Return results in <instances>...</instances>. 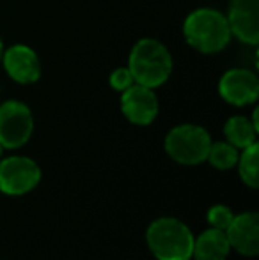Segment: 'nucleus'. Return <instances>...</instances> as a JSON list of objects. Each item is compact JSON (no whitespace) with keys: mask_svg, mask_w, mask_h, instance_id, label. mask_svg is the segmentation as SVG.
<instances>
[{"mask_svg":"<svg viewBox=\"0 0 259 260\" xmlns=\"http://www.w3.org/2000/svg\"><path fill=\"white\" fill-rule=\"evenodd\" d=\"M2 55H4V45H2V39H0V60H2Z\"/></svg>","mask_w":259,"mask_h":260,"instance_id":"nucleus-18","label":"nucleus"},{"mask_svg":"<svg viewBox=\"0 0 259 260\" xmlns=\"http://www.w3.org/2000/svg\"><path fill=\"white\" fill-rule=\"evenodd\" d=\"M133 76H131L130 69L128 68H118L112 71L110 75V87L114 90H119V92H123V90H126L128 87L133 85Z\"/></svg>","mask_w":259,"mask_h":260,"instance_id":"nucleus-17","label":"nucleus"},{"mask_svg":"<svg viewBox=\"0 0 259 260\" xmlns=\"http://www.w3.org/2000/svg\"><path fill=\"white\" fill-rule=\"evenodd\" d=\"M225 138L231 145L236 149H245L249 145L256 144V135L257 129L254 127L252 120H249L243 115H236L225 122L224 126Z\"/></svg>","mask_w":259,"mask_h":260,"instance_id":"nucleus-13","label":"nucleus"},{"mask_svg":"<svg viewBox=\"0 0 259 260\" xmlns=\"http://www.w3.org/2000/svg\"><path fill=\"white\" fill-rule=\"evenodd\" d=\"M218 92L222 100L227 101L229 105L245 106L257 100L259 96V80L249 69H229L224 73L218 83Z\"/></svg>","mask_w":259,"mask_h":260,"instance_id":"nucleus-7","label":"nucleus"},{"mask_svg":"<svg viewBox=\"0 0 259 260\" xmlns=\"http://www.w3.org/2000/svg\"><path fill=\"white\" fill-rule=\"evenodd\" d=\"M235 214L231 212V209L227 206H213L208 211V223L211 225V229L225 230L229 226V223L233 221Z\"/></svg>","mask_w":259,"mask_h":260,"instance_id":"nucleus-16","label":"nucleus"},{"mask_svg":"<svg viewBox=\"0 0 259 260\" xmlns=\"http://www.w3.org/2000/svg\"><path fill=\"white\" fill-rule=\"evenodd\" d=\"M2 149H4V147H2V145H0V157H2Z\"/></svg>","mask_w":259,"mask_h":260,"instance_id":"nucleus-19","label":"nucleus"},{"mask_svg":"<svg viewBox=\"0 0 259 260\" xmlns=\"http://www.w3.org/2000/svg\"><path fill=\"white\" fill-rule=\"evenodd\" d=\"M146 241L158 260H190L194 236L183 221L176 218H160L149 225Z\"/></svg>","mask_w":259,"mask_h":260,"instance_id":"nucleus-3","label":"nucleus"},{"mask_svg":"<svg viewBox=\"0 0 259 260\" xmlns=\"http://www.w3.org/2000/svg\"><path fill=\"white\" fill-rule=\"evenodd\" d=\"M238 156V149L229 142H217V144L211 142L206 159H210V163L218 170H229V168L236 167Z\"/></svg>","mask_w":259,"mask_h":260,"instance_id":"nucleus-15","label":"nucleus"},{"mask_svg":"<svg viewBox=\"0 0 259 260\" xmlns=\"http://www.w3.org/2000/svg\"><path fill=\"white\" fill-rule=\"evenodd\" d=\"M211 138L204 127L195 124H181L167 133L165 151L181 165H199L208 157Z\"/></svg>","mask_w":259,"mask_h":260,"instance_id":"nucleus-4","label":"nucleus"},{"mask_svg":"<svg viewBox=\"0 0 259 260\" xmlns=\"http://www.w3.org/2000/svg\"><path fill=\"white\" fill-rule=\"evenodd\" d=\"M225 236L231 248L240 255L256 257L259 253V214L250 211L235 216L225 229Z\"/></svg>","mask_w":259,"mask_h":260,"instance_id":"nucleus-10","label":"nucleus"},{"mask_svg":"<svg viewBox=\"0 0 259 260\" xmlns=\"http://www.w3.org/2000/svg\"><path fill=\"white\" fill-rule=\"evenodd\" d=\"M39 179L41 170L31 157L9 156L0 159V191L6 195H25L39 184Z\"/></svg>","mask_w":259,"mask_h":260,"instance_id":"nucleus-6","label":"nucleus"},{"mask_svg":"<svg viewBox=\"0 0 259 260\" xmlns=\"http://www.w3.org/2000/svg\"><path fill=\"white\" fill-rule=\"evenodd\" d=\"M231 251V244L225 236V230L210 229L194 239L192 255L195 260H225Z\"/></svg>","mask_w":259,"mask_h":260,"instance_id":"nucleus-12","label":"nucleus"},{"mask_svg":"<svg viewBox=\"0 0 259 260\" xmlns=\"http://www.w3.org/2000/svg\"><path fill=\"white\" fill-rule=\"evenodd\" d=\"M187 43L200 53L222 52L231 41L227 18L220 11L200 7L192 11L183 23Z\"/></svg>","mask_w":259,"mask_h":260,"instance_id":"nucleus-2","label":"nucleus"},{"mask_svg":"<svg viewBox=\"0 0 259 260\" xmlns=\"http://www.w3.org/2000/svg\"><path fill=\"white\" fill-rule=\"evenodd\" d=\"M7 75L18 83H34L41 75V64L32 48L25 45H13L2 55Z\"/></svg>","mask_w":259,"mask_h":260,"instance_id":"nucleus-11","label":"nucleus"},{"mask_svg":"<svg viewBox=\"0 0 259 260\" xmlns=\"http://www.w3.org/2000/svg\"><path fill=\"white\" fill-rule=\"evenodd\" d=\"M257 163H259V145L256 142V144L243 149V152L238 156V163H236L240 170V177L250 188H257L259 186Z\"/></svg>","mask_w":259,"mask_h":260,"instance_id":"nucleus-14","label":"nucleus"},{"mask_svg":"<svg viewBox=\"0 0 259 260\" xmlns=\"http://www.w3.org/2000/svg\"><path fill=\"white\" fill-rule=\"evenodd\" d=\"M34 131V117L21 101H6L0 105V145L18 149L28 142Z\"/></svg>","mask_w":259,"mask_h":260,"instance_id":"nucleus-5","label":"nucleus"},{"mask_svg":"<svg viewBox=\"0 0 259 260\" xmlns=\"http://www.w3.org/2000/svg\"><path fill=\"white\" fill-rule=\"evenodd\" d=\"M128 69L135 83L156 89L169 80L172 73V57L163 43L144 38L131 48Z\"/></svg>","mask_w":259,"mask_h":260,"instance_id":"nucleus-1","label":"nucleus"},{"mask_svg":"<svg viewBox=\"0 0 259 260\" xmlns=\"http://www.w3.org/2000/svg\"><path fill=\"white\" fill-rule=\"evenodd\" d=\"M121 110L130 122L148 126L158 115V98L149 87L133 83L121 96Z\"/></svg>","mask_w":259,"mask_h":260,"instance_id":"nucleus-9","label":"nucleus"},{"mask_svg":"<svg viewBox=\"0 0 259 260\" xmlns=\"http://www.w3.org/2000/svg\"><path fill=\"white\" fill-rule=\"evenodd\" d=\"M227 23L231 36L242 43L256 46L259 43V0H231Z\"/></svg>","mask_w":259,"mask_h":260,"instance_id":"nucleus-8","label":"nucleus"}]
</instances>
